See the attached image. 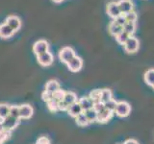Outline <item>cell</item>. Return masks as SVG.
I'll list each match as a JSON object with an SVG mask.
<instances>
[{
  "label": "cell",
  "mask_w": 154,
  "mask_h": 144,
  "mask_svg": "<svg viewBox=\"0 0 154 144\" xmlns=\"http://www.w3.org/2000/svg\"><path fill=\"white\" fill-rule=\"evenodd\" d=\"M131 112V106L125 101H120L117 103L115 113L119 117H126Z\"/></svg>",
  "instance_id": "6da1fadb"
},
{
  "label": "cell",
  "mask_w": 154,
  "mask_h": 144,
  "mask_svg": "<svg viewBox=\"0 0 154 144\" xmlns=\"http://www.w3.org/2000/svg\"><path fill=\"white\" fill-rule=\"evenodd\" d=\"M123 47H124V50L126 51L128 54H133V53H136L139 50L140 42L137 38L131 36L127 40V41L124 43Z\"/></svg>",
  "instance_id": "7a4b0ae2"
},
{
  "label": "cell",
  "mask_w": 154,
  "mask_h": 144,
  "mask_svg": "<svg viewBox=\"0 0 154 144\" xmlns=\"http://www.w3.org/2000/svg\"><path fill=\"white\" fill-rule=\"evenodd\" d=\"M75 52L69 46H66L64 48H62L59 52V59L61 62H65V64H67L70 60H72L75 57Z\"/></svg>",
  "instance_id": "3957f363"
},
{
  "label": "cell",
  "mask_w": 154,
  "mask_h": 144,
  "mask_svg": "<svg viewBox=\"0 0 154 144\" xmlns=\"http://www.w3.org/2000/svg\"><path fill=\"white\" fill-rule=\"evenodd\" d=\"M48 48H49V44L48 42L45 40H40L36 41L33 45V52L35 53L37 56L42 54V53H45L48 51Z\"/></svg>",
  "instance_id": "277c9868"
},
{
  "label": "cell",
  "mask_w": 154,
  "mask_h": 144,
  "mask_svg": "<svg viewBox=\"0 0 154 144\" xmlns=\"http://www.w3.org/2000/svg\"><path fill=\"white\" fill-rule=\"evenodd\" d=\"M37 60L42 66H49L53 64L54 57H53V55L49 51H47L45 53H42V54L37 56Z\"/></svg>",
  "instance_id": "5b68a950"
},
{
  "label": "cell",
  "mask_w": 154,
  "mask_h": 144,
  "mask_svg": "<svg viewBox=\"0 0 154 144\" xmlns=\"http://www.w3.org/2000/svg\"><path fill=\"white\" fill-rule=\"evenodd\" d=\"M34 110L32 106L29 104H23L19 106V118L20 119H29L32 117Z\"/></svg>",
  "instance_id": "8992f818"
},
{
  "label": "cell",
  "mask_w": 154,
  "mask_h": 144,
  "mask_svg": "<svg viewBox=\"0 0 154 144\" xmlns=\"http://www.w3.org/2000/svg\"><path fill=\"white\" fill-rule=\"evenodd\" d=\"M106 11L110 17H112L113 19H116L119 17L122 13H120V10L119 8L118 2H110L107 5V8H106Z\"/></svg>",
  "instance_id": "52a82bcc"
},
{
  "label": "cell",
  "mask_w": 154,
  "mask_h": 144,
  "mask_svg": "<svg viewBox=\"0 0 154 144\" xmlns=\"http://www.w3.org/2000/svg\"><path fill=\"white\" fill-rule=\"evenodd\" d=\"M66 64L71 72H78L81 70L82 66H83V61H82L80 57L75 56L73 59L70 60Z\"/></svg>",
  "instance_id": "ba28073f"
},
{
  "label": "cell",
  "mask_w": 154,
  "mask_h": 144,
  "mask_svg": "<svg viewBox=\"0 0 154 144\" xmlns=\"http://www.w3.org/2000/svg\"><path fill=\"white\" fill-rule=\"evenodd\" d=\"M2 122H3L5 129H6L7 131L11 132L14 129H16L17 127V125L19 124V118H16V117L11 116V115H8L4 120H2Z\"/></svg>",
  "instance_id": "9c48e42d"
},
{
  "label": "cell",
  "mask_w": 154,
  "mask_h": 144,
  "mask_svg": "<svg viewBox=\"0 0 154 144\" xmlns=\"http://www.w3.org/2000/svg\"><path fill=\"white\" fill-rule=\"evenodd\" d=\"M5 23L8 24L14 32L18 31L21 27V20H20V18L17 16H9L6 18V22Z\"/></svg>",
  "instance_id": "30bf717a"
},
{
  "label": "cell",
  "mask_w": 154,
  "mask_h": 144,
  "mask_svg": "<svg viewBox=\"0 0 154 144\" xmlns=\"http://www.w3.org/2000/svg\"><path fill=\"white\" fill-rule=\"evenodd\" d=\"M119 8L122 14H126L130 12L133 11L134 6L133 3L131 2V0H119L118 2Z\"/></svg>",
  "instance_id": "8fae6325"
},
{
  "label": "cell",
  "mask_w": 154,
  "mask_h": 144,
  "mask_svg": "<svg viewBox=\"0 0 154 144\" xmlns=\"http://www.w3.org/2000/svg\"><path fill=\"white\" fill-rule=\"evenodd\" d=\"M16 33L8 24L3 23L0 25V38H10Z\"/></svg>",
  "instance_id": "7c38bea8"
},
{
  "label": "cell",
  "mask_w": 154,
  "mask_h": 144,
  "mask_svg": "<svg viewBox=\"0 0 154 144\" xmlns=\"http://www.w3.org/2000/svg\"><path fill=\"white\" fill-rule=\"evenodd\" d=\"M78 103L80 104L82 110H83V112H86V110L93 109L94 105V103L93 102V100H91L89 96H84V97L80 98L79 101H78Z\"/></svg>",
  "instance_id": "4fadbf2b"
},
{
  "label": "cell",
  "mask_w": 154,
  "mask_h": 144,
  "mask_svg": "<svg viewBox=\"0 0 154 144\" xmlns=\"http://www.w3.org/2000/svg\"><path fill=\"white\" fill-rule=\"evenodd\" d=\"M113 112H110L107 109H104L103 110L97 112V121L100 123H106L108 122L113 116Z\"/></svg>",
  "instance_id": "5bb4252c"
},
{
  "label": "cell",
  "mask_w": 154,
  "mask_h": 144,
  "mask_svg": "<svg viewBox=\"0 0 154 144\" xmlns=\"http://www.w3.org/2000/svg\"><path fill=\"white\" fill-rule=\"evenodd\" d=\"M58 89H60V84L59 82H58L57 80H49L46 83L45 85V92L47 93H50V94H53L55 92V91H57Z\"/></svg>",
  "instance_id": "9a60e30c"
},
{
  "label": "cell",
  "mask_w": 154,
  "mask_h": 144,
  "mask_svg": "<svg viewBox=\"0 0 154 144\" xmlns=\"http://www.w3.org/2000/svg\"><path fill=\"white\" fill-rule=\"evenodd\" d=\"M82 112H83V110H82L81 106L78 102L70 105L69 107V110H67V113H69L71 117H74V118L78 116Z\"/></svg>",
  "instance_id": "2e32d148"
},
{
  "label": "cell",
  "mask_w": 154,
  "mask_h": 144,
  "mask_svg": "<svg viewBox=\"0 0 154 144\" xmlns=\"http://www.w3.org/2000/svg\"><path fill=\"white\" fill-rule=\"evenodd\" d=\"M108 30H109V33L111 34V35L114 36V37H117L119 33H122L123 31V27L120 26L119 24H118L114 20L109 24Z\"/></svg>",
  "instance_id": "e0dca14e"
},
{
  "label": "cell",
  "mask_w": 154,
  "mask_h": 144,
  "mask_svg": "<svg viewBox=\"0 0 154 144\" xmlns=\"http://www.w3.org/2000/svg\"><path fill=\"white\" fill-rule=\"evenodd\" d=\"M64 102L69 107L70 105L78 102V101H77V95L74 92H72V91H67V92H66Z\"/></svg>",
  "instance_id": "ac0fdd59"
},
{
  "label": "cell",
  "mask_w": 154,
  "mask_h": 144,
  "mask_svg": "<svg viewBox=\"0 0 154 144\" xmlns=\"http://www.w3.org/2000/svg\"><path fill=\"white\" fill-rule=\"evenodd\" d=\"M113 99V93L112 91L108 88H104L101 89V93H100V102H102L103 104H105L108 101Z\"/></svg>",
  "instance_id": "d6986e66"
},
{
  "label": "cell",
  "mask_w": 154,
  "mask_h": 144,
  "mask_svg": "<svg viewBox=\"0 0 154 144\" xmlns=\"http://www.w3.org/2000/svg\"><path fill=\"white\" fill-rule=\"evenodd\" d=\"M144 81L154 89V69H148L144 73Z\"/></svg>",
  "instance_id": "ffe728a7"
},
{
  "label": "cell",
  "mask_w": 154,
  "mask_h": 144,
  "mask_svg": "<svg viewBox=\"0 0 154 144\" xmlns=\"http://www.w3.org/2000/svg\"><path fill=\"white\" fill-rule=\"evenodd\" d=\"M75 121H76V124L79 125V126H81V127L88 126V125L90 124L89 120H88V118H87L84 112H82L81 114H79L77 117H75Z\"/></svg>",
  "instance_id": "44dd1931"
},
{
  "label": "cell",
  "mask_w": 154,
  "mask_h": 144,
  "mask_svg": "<svg viewBox=\"0 0 154 144\" xmlns=\"http://www.w3.org/2000/svg\"><path fill=\"white\" fill-rule=\"evenodd\" d=\"M84 113L86 114V116L88 118L90 123H94L95 121H97V112H96L94 109L86 110V112H84Z\"/></svg>",
  "instance_id": "7402d4cb"
},
{
  "label": "cell",
  "mask_w": 154,
  "mask_h": 144,
  "mask_svg": "<svg viewBox=\"0 0 154 144\" xmlns=\"http://www.w3.org/2000/svg\"><path fill=\"white\" fill-rule=\"evenodd\" d=\"M123 31L126 32L129 36H133L136 31V23L135 22H126L123 25Z\"/></svg>",
  "instance_id": "603a6c76"
},
{
  "label": "cell",
  "mask_w": 154,
  "mask_h": 144,
  "mask_svg": "<svg viewBox=\"0 0 154 144\" xmlns=\"http://www.w3.org/2000/svg\"><path fill=\"white\" fill-rule=\"evenodd\" d=\"M10 110V105L8 104H0V119L4 120L9 115Z\"/></svg>",
  "instance_id": "cb8c5ba5"
},
{
  "label": "cell",
  "mask_w": 154,
  "mask_h": 144,
  "mask_svg": "<svg viewBox=\"0 0 154 144\" xmlns=\"http://www.w3.org/2000/svg\"><path fill=\"white\" fill-rule=\"evenodd\" d=\"M130 37H131V36H129L126 32L122 31V33H119V35L116 37V40H117V41L119 43L120 45H124V43L127 41V40Z\"/></svg>",
  "instance_id": "d4e9b609"
},
{
  "label": "cell",
  "mask_w": 154,
  "mask_h": 144,
  "mask_svg": "<svg viewBox=\"0 0 154 144\" xmlns=\"http://www.w3.org/2000/svg\"><path fill=\"white\" fill-rule=\"evenodd\" d=\"M100 93H101V89L91 90L90 92L89 97L93 100L94 103H98V102H100Z\"/></svg>",
  "instance_id": "484cf974"
},
{
  "label": "cell",
  "mask_w": 154,
  "mask_h": 144,
  "mask_svg": "<svg viewBox=\"0 0 154 144\" xmlns=\"http://www.w3.org/2000/svg\"><path fill=\"white\" fill-rule=\"evenodd\" d=\"M66 92V91H65L64 89H61V88L58 89L57 91H55V92L53 93V99H54L55 101H57L58 103L61 102V101L64 100Z\"/></svg>",
  "instance_id": "4316f807"
},
{
  "label": "cell",
  "mask_w": 154,
  "mask_h": 144,
  "mask_svg": "<svg viewBox=\"0 0 154 144\" xmlns=\"http://www.w3.org/2000/svg\"><path fill=\"white\" fill-rule=\"evenodd\" d=\"M46 104H47V108H48V110H50V112H56L59 110V106H58V102H57V101H55L53 98L51 100L48 101Z\"/></svg>",
  "instance_id": "83f0119b"
},
{
  "label": "cell",
  "mask_w": 154,
  "mask_h": 144,
  "mask_svg": "<svg viewBox=\"0 0 154 144\" xmlns=\"http://www.w3.org/2000/svg\"><path fill=\"white\" fill-rule=\"evenodd\" d=\"M9 115H11V116L16 117V118H19V106H14V105L10 106Z\"/></svg>",
  "instance_id": "f1b7e54d"
},
{
  "label": "cell",
  "mask_w": 154,
  "mask_h": 144,
  "mask_svg": "<svg viewBox=\"0 0 154 144\" xmlns=\"http://www.w3.org/2000/svg\"><path fill=\"white\" fill-rule=\"evenodd\" d=\"M117 103H118V102H116V101H115L114 99L110 100V101H108V102H106V103L104 104L105 109H107L108 110H110V112H115L116 107H117Z\"/></svg>",
  "instance_id": "f546056e"
},
{
  "label": "cell",
  "mask_w": 154,
  "mask_h": 144,
  "mask_svg": "<svg viewBox=\"0 0 154 144\" xmlns=\"http://www.w3.org/2000/svg\"><path fill=\"white\" fill-rule=\"evenodd\" d=\"M124 16H125V18H126L127 22H135V23H136L138 16H137V14L135 13L134 11L130 12V13H128L126 14H124Z\"/></svg>",
  "instance_id": "4dcf8cb0"
},
{
  "label": "cell",
  "mask_w": 154,
  "mask_h": 144,
  "mask_svg": "<svg viewBox=\"0 0 154 144\" xmlns=\"http://www.w3.org/2000/svg\"><path fill=\"white\" fill-rule=\"evenodd\" d=\"M10 137H11V132L10 131L1 132L0 133V144H4Z\"/></svg>",
  "instance_id": "1f68e13d"
},
{
  "label": "cell",
  "mask_w": 154,
  "mask_h": 144,
  "mask_svg": "<svg viewBox=\"0 0 154 144\" xmlns=\"http://www.w3.org/2000/svg\"><path fill=\"white\" fill-rule=\"evenodd\" d=\"M114 20L117 22L118 24H119L120 26H122L123 27V25L125 23H126L127 21H126V18H125V16L124 14H120V16H119V17H117L116 19H114Z\"/></svg>",
  "instance_id": "d6a6232c"
},
{
  "label": "cell",
  "mask_w": 154,
  "mask_h": 144,
  "mask_svg": "<svg viewBox=\"0 0 154 144\" xmlns=\"http://www.w3.org/2000/svg\"><path fill=\"white\" fill-rule=\"evenodd\" d=\"M36 144H51V142L47 136H40L37 139Z\"/></svg>",
  "instance_id": "836d02e7"
},
{
  "label": "cell",
  "mask_w": 154,
  "mask_h": 144,
  "mask_svg": "<svg viewBox=\"0 0 154 144\" xmlns=\"http://www.w3.org/2000/svg\"><path fill=\"white\" fill-rule=\"evenodd\" d=\"M96 112H99L101 110H103L105 109V106L102 102H98V103H94V108H93Z\"/></svg>",
  "instance_id": "e575fe53"
},
{
  "label": "cell",
  "mask_w": 154,
  "mask_h": 144,
  "mask_svg": "<svg viewBox=\"0 0 154 144\" xmlns=\"http://www.w3.org/2000/svg\"><path fill=\"white\" fill-rule=\"evenodd\" d=\"M42 100L45 101V102H48L49 100H51L52 98H53V94H50V93H47V92H45V91H43L42 92Z\"/></svg>",
  "instance_id": "d590c367"
},
{
  "label": "cell",
  "mask_w": 154,
  "mask_h": 144,
  "mask_svg": "<svg viewBox=\"0 0 154 144\" xmlns=\"http://www.w3.org/2000/svg\"><path fill=\"white\" fill-rule=\"evenodd\" d=\"M58 106H59V110H62V112H66V110L67 112V110H69V106L64 102V100L58 103Z\"/></svg>",
  "instance_id": "8d00e7d4"
},
{
  "label": "cell",
  "mask_w": 154,
  "mask_h": 144,
  "mask_svg": "<svg viewBox=\"0 0 154 144\" xmlns=\"http://www.w3.org/2000/svg\"><path fill=\"white\" fill-rule=\"evenodd\" d=\"M123 144H139L137 140H135V139H127L126 141H125Z\"/></svg>",
  "instance_id": "74e56055"
},
{
  "label": "cell",
  "mask_w": 154,
  "mask_h": 144,
  "mask_svg": "<svg viewBox=\"0 0 154 144\" xmlns=\"http://www.w3.org/2000/svg\"><path fill=\"white\" fill-rule=\"evenodd\" d=\"M4 131H7V130L5 129L4 125H3V122H2V120H1V121H0V133L4 132Z\"/></svg>",
  "instance_id": "f35d334b"
},
{
  "label": "cell",
  "mask_w": 154,
  "mask_h": 144,
  "mask_svg": "<svg viewBox=\"0 0 154 144\" xmlns=\"http://www.w3.org/2000/svg\"><path fill=\"white\" fill-rule=\"evenodd\" d=\"M53 2H55V3H61V2H63L64 0H52Z\"/></svg>",
  "instance_id": "ab89813d"
}]
</instances>
